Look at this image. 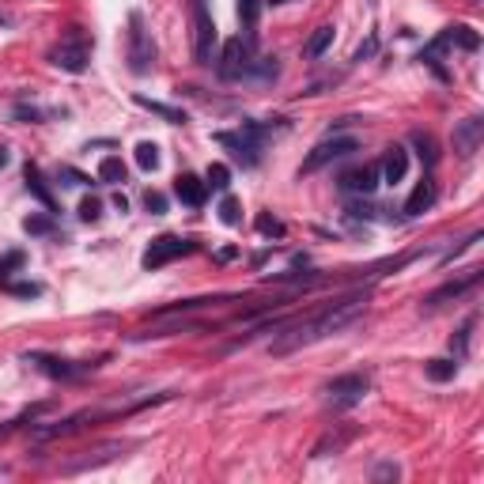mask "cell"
Returning <instances> with one entry per match:
<instances>
[{
  "label": "cell",
  "mask_w": 484,
  "mask_h": 484,
  "mask_svg": "<svg viewBox=\"0 0 484 484\" xmlns=\"http://www.w3.org/2000/svg\"><path fill=\"white\" fill-rule=\"evenodd\" d=\"M174 193H178V201L190 204V208H201V204L208 201V185L197 178V174H190V171L174 178Z\"/></svg>",
  "instance_id": "e0dca14e"
},
{
  "label": "cell",
  "mask_w": 484,
  "mask_h": 484,
  "mask_svg": "<svg viewBox=\"0 0 484 484\" xmlns=\"http://www.w3.org/2000/svg\"><path fill=\"white\" fill-rule=\"evenodd\" d=\"M254 227H258V231H261V235H265V238H284V235H288V227H284L277 216H269V212H261Z\"/></svg>",
  "instance_id": "f546056e"
},
{
  "label": "cell",
  "mask_w": 484,
  "mask_h": 484,
  "mask_svg": "<svg viewBox=\"0 0 484 484\" xmlns=\"http://www.w3.org/2000/svg\"><path fill=\"white\" fill-rule=\"evenodd\" d=\"M61 178H69V185H87V182H91V178H87V174L72 171V167H61Z\"/></svg>",
  "instance_id": "ab89813d"
},
{
  "label": "cell",
  "mask_w": 484,
  "mask_h": 484,
  "mask_svg": "<svg viewBox=\"0 0 484 484\" xmlns=\"http://www.w3.org/2000/svg\"><path fill=\"white\" fill-rule=\"evenodd\" d=\"M144 208H148L151 216H163V212H167V197H163L159 190H148L144 193Z\"/></svg>",
  "instance_id": "d590c367"
},
{
  "label": "cell",
  "mask_w": 484,
  "mask_h": 484,
  "mask_svg": "<svg viewBox=\"0 0 484 484\" xmlns=\"http://www.w3.org/2000/svg\"><path fill=\"white\" fill-rule=\"evenodd\" d=\"M27 363H35L50 379H76V375L95 367V363H72V359H57V356H42V352H27Z\"/></svg>",
  "instance_id": "30bf717a"
},
{
  "label": "cell",
  "mask_w": 484,
  "mask_h": 484,
  "mask_svg": "<svg viewBox=\"0 0 484 484\" xmlns=\"http://www.w3.org/2000/svg\"><path fill=\"white\" fill-rule=\"evenodd\" d=\"M329 42H333V27L325 23V27H318L314 35L306 38V50L303 53H306V57H322V53L329 50Z\"/></svg>",
  "instance_id": "4316f807"
},
{
  "label": "cell",
  "mask_w": 484,
  "mask_h": 484,
  "mask_svg": "<svg viewBox=\"0 0 484 484\" xmlns=\"http://www.w3.org/2000/svg\"><path fill=\"white\" fill-rule=\"evenodd\" d=\"M435 197H439V185H435L432 174H424V178L416 182V190L409 193V201H405V216H420V212H427V208L435 204Z\"/></svg>",
  "instance_id": "2e32d148"
},
{
  "label": "cell",
  "mask_w": 484,
  "mask_h": 484,
  "mask_svg": "<svg viewBox=\"0 0 484 484\" xmlns=\"http://www.w3.org/2000/svg\"><path fill=\"white\" fill-rule=\"evenodd\" d=\"M4 473H8V469H4V466H0V477H4Z\"/></svg>",
  "instance_id": "f6af8a7d"
},
{
  "label": "cell",
  "mask_w": 484,
  "mask_h": 484,
  "mask_svg": "<svg viewBox=\"0 0 484 484\" xmlns=\"http://www.w3.org/2000/svg\"><path fill=\"white\" fill-rule=\"evenodd\" d=\"M190 250H193V242H190V238H178V235H159V238H151V246L144 250L140 265H144L148 272H151V269H163V265H171L174 258L190 254Z\"/></svg>",
  "instance_id": "ba28073f"
},
{
  "label": "cell",
  "mask_w": 484,
  "mask_h": 484,
  "mask_svg": "<svg viewBox=\"0 0 484 484\" xmlns=\"http://www.w3.org/2000/svg\"><path fill=\"white\" fill-rule=\"evenodd\" d=\"M216 144L231 148V156L242 159L246 167H254V163H258V151H261L258 140H250L246 133H242V129H238V133H216Z\"/></svg>",
  "instance_id": "4fadbf2b"
},
{
  "label": "cell",
  "mask_w": 484,
  "mask_h": 484,
  "mask_svg": "<svg viewBox=\"0 0 484 484\" xmlns=\"http://www.w3.org/2000/svg\"><path fill=\"white\" fill-rule=\"evenodd\" d=\"M125 174H129V167L121 163V156H106L103 163H98V182L117 185V182H125Z\"/></svg>",
  "instance_id": "603a6c76"
},
{
  "label": "cell",
  "mask_w": 484,
  "mask_h": 484,
  "mask_svg": "<svg viewBox=\"0 0 484 484\" xmlns=\"http://www.w3.org/2000/svg\"><path fill=\"white\" fill-rule=\"evenodd\" d=\"M16 117H19V121H42V110H35V106H16Z\"/></svg>",
  "instance_id": "60d3db41"
},
{
  "label": "cell",
  "mask_w": 484,
  "mask_h": 484,
  "mask_svg": "<svg viewBox=\"0 0 484 484\" xmlns=\"http://www.w3.org/2000/svg\"><path fill=\"white\" fill-rule=\"evenodd\" d=\"M401 477V469L393 466V461H382V466L375 469V480H398Z\"/></svg>",
  "instance_id": "f35d334b"
},
{
  "label": "cell",
  "mask_w": 484,
  "mask_h": 484,
  "mask_svg": "<svg viewBox=\"0 0 484 484\" xmlns=\"http://www.w3.org/2000/svg\"><path fill=\"white\" fill-rule=\"evenodd\" d=\"M424 375L432 382H450L458 375V359H427L424 363Z\"/></svg>",
  "instance_id": "d4e9b609"
},
{
  "label": "cell",
  "mask_w": 484,
  "mask_h": 484,
  "mask_svg": "<svg viewBox=\"0 0 484 484\" xmlns=\"http://www.w3.org/2000/svg\"><path fill=\"white\" fill-rule=\"evenodd\" d=\"M133 103H137V106H144V110H151V114L163 117V121H171V125H185V110H178V106L156 103V98H148V95H133Z\"/></svg>",
  "instance_id": "ffe728a7"
},
{
  "label": "cell",
  "mask_w": 484,
  "mask_h": 484,
  "mask_svg": "<svg viewBox=\"0 0 484 484\" xmlns=\"http://www.w3.org/2000/svg\"><path fill=\"white\" fill-rule=\"evenodd\" d=\"M413 148H416V156L424 159L427 171H432L435 163H439V144H435L432 133H420V129H416V133H413Z\"/></svg>",
  "instance_id": "7402d4cb"
},
{
  "label": "cell",
  "mask_w": 484,
  "mask_h": 484,
  "mask_svg": "<svg viewBox=\"0 0 484 484\" xmlns=\"http://www.w3.org/2000/svg\"><path fill=\"white\" fill-rule=\"evenodd\" d=\"M345 212H348V219H375V216H379V208L371 204L367 197H356V201H348Z\"/></svg>",
  "instance_id": "1f68e13d"
},
{
  "label": "cell",
  "mask_w": 484,
  "mask_h": 484,
  "mask_svg": "<svg viewBox=\"0 0 484 484\" xmlns=\"http://www.w3.org/2000/svg\"><path fill=\"white\" fill-rule=\"evenodd\" d=\"M277 72H280V64H277V57H258V61H250V69H246V76H254V80H277Z\"/></svg>",
  "instance_id": "83f0119b"
},
{
  "label": "cell",
  "mask_w": 484,
  "mask_h": 484,
  "mask_svg": "<svg viewBox=\"0 0 484 484\" xmlns=\"http://www.w3.org/2000/svg\"><path fill=\"white\" fill-rule=\"evenodd\" d=\"M204 185H212V190L224 193L227 185H231V167H227V163H212V167H208V178H204Z\"/></svg>",
  "instance_id": "4dcf8cb0"
},
{
  "label": "cell",
  "mask_w": 484,
  "mask_h": 484,
  "mask_svg": "<svg viewBox=\"0 0 484 484\" xmlns=\"http://www.w3.org/2000/svg\"><path fill=\"white\" fill-rule=\"evenodd\" d=\"M379 182H382L379 163H367V167L348 171L345 178H340V190H345V193H356V197H371V193L379 190Z\"/></svg>",
  "instance_id": "8fae6325"
},
{
  "label": "cell",
  "mask_w": 484,
  "mask_h": 484,
  "mask_svg": "<svg viewBox=\"0 0 484 484\" xmlns=\"http://www.w3.org/2000/svg\"><path fill=\"white\" fill-rule=\"evenodd\" d=\"M367 375H340V379H333L325 386V393H329V409L333 413H345V409H352V405H359L363 398H367Z\"/></svg>",
  "instance_id": "8992f818"
},
{
  "label": "cell",
  "mask_w": 484,
  "mask_h": 484,
  "mask_svg": "<svg viewBox=\"0 0 484 484\" xmlns=\"http://www.w3.org/2000/svg\"><path fill=\"white\" fill-rule=\"evenodd\" d=\"M114 208H117V212H129V201L121 193H114Z\"/></svg>",
  "instance_id": "b9f144b4"
},
{
  "label": "cell",
  "mask_w": 484,
  "mask_h": 484,
  "mask_svg": "<svg viewBox=\"0 0 484 484\" xmlns=\"http://www.w3.org/2000/svg\"><path fill=\"white\" fill-rule=\"evenodd\" d=\"M477 284H480V269H469L461 280H446L443 288H435L424 303H427V306H439V303H446V299H458V295H466L469 288H477Z\"/></svg>",
  "instance_id": "9a60e30c"
},
{
  "label": "cell",
  "mask_w": 484,
  "mask_h": 484,
  "mask_svg": "<svg viewBox=\"0 0 484 484\" xmlns=\"http://www.w3.org/2000/svg\"><path fill=\"white\" fill-rule=\"evenodd\" d=\"M363 314H367V292H352L337 303H325L322 311L303 318V322L280 325V333L269 348H272V356H288V352H299L306 345H314V340H325V337L340 333V329H348L352 322H359Z\"/></svg>",
  "instance_id": "6da1fadb"
},
{
  "label": "cell",
  "mask_w": 484,
  "mask_h": 484,
  "mask_svg": "<svg viewBox=\"0 0 484 484\" xmlns=\"http://www.w3.org/2000/svg\"><path fill=\"white\" fill-rule=\"evenodd\" d=\"M8 292H12V295H19V299H35V295H42V284L19 280V284H8Z\"/></svg>",
  "instance_id": "8d00e7d4"
},
{
  "label": "cell",
  "mask_w": 484,
  "mask_h": 484,
  "mask_svg": "<svg viewBox=\"0 0 484 484\" xmlns=\"http://www.w3.org/2000/svg\"><path fill=\"white\" fill-rule=\"evenodd\" d=\"M480 140H484V117H466V121L454 129V151H458L461 159L477 156Z\"/></svg>",
  "instance_id": "7c38bea8"
},
{
  "label": "cell",
  "mask_w": 484,
  "mask_h": 484,
  "mask_svg": "<svg viewBox=\"0 0 484 484\" xmlns=\"http://www.w3.org/2000/svg\"><path fill=\"white\" fill-rule=\"evenodd\" d=\"M137 167L140 171H156L159 167V144H151V140H140V144H137Z\"/></svg>",
  "instance_id": "f1b7e54d"
},
{
  "label": "cell",
  "mask_w": 484,
  "mask_h": 484,
  "mask_svg": "<svg viewBox=\"0 0 484 484\" xmlns=\"http://www.w3.org/2000/svg\"><path fill=\"white\" fill-rule=\"evenodd\" d=\"M212 46H216V23L208 12V0H193V57L197 64H212Z\"/></svg>",
  "instance_id": "5b68a950"
},
{
  "label": "cell",
  "mask_w": 484,
  "mask_h": 484,
  "mask_svg": "<svg viewBox=\"0 0 484 484\" xmlns=\"http://www.w3.org/2000/svg\"><path fill=\"white\" fill-rule=\"evenodd\" d=\"M50 61L57 64L61 72L80 76V72H87V61H91V46H87V38L72 35V38H64L61 46H53V50H50Z\"/></svg>",
  "instance_id": "52a82bcc"
},
{
  "label": "cell",
  "mask_w": 484,
  "mask_h": 484,
  "mask_svg": "<svg viewBox=\"0 0 484 484\" xmlns=\"http://www.w3.org/2000/svg\"><path fill=\"white\" fill-rule=\"evenodd\" d=\"M219 219H224L227 227H235L238 219H242V208H238L235 197H224V201H219Z\"/></svg>",
  "instance_id": "d6a6232c"
},
{
  "label": "cell",
  "mask_w": 484,
  "mask_h": 484,
  "mask_svg": "<svg viewBox=\"0 0 484 484\" xmlns=\"http://www.w3.org/2000/svg\"><path fill=\"white\" fill-rule=\"evenodd\" d=\"M250 61H254V38H246V35L227 38L224 42V57H219V64H216L219 80H242L246 69H250Z\"/></svg>",
  "instance_id": "3957f363"
},
{
  "label": "cell",
  "mask_w": 484,
  "mask_h": 484,
  "mask_svg": "<svg viewBox=\"0 0 484 484\" xmlns=\"http://www.w3.org/2000/svg\"><path fill=\"white\" fill-rule=\"evenodd\" d=\"M356 148H359V140H356V137H333V133H329L325 140H318V144L311 148V156L303 159L299 174H314V171H322V167H329L333 159L352 156Z\"/></svg>",
  "instance_id": "277c9868"
},
{
  "label": "cell",
  "mask_w": 484,
  "mask_h": 484,
  "mask_svg": "<svg viewBox=\"0 0 484 484\" xmlns=\"http://www.w3.org/2000/svg\"><path fill=\"white\" fill-rule=\"evenodd\" d=\"M98 216H103V201H98V197H83L80 201V219L83 224H98Z\"/></svg>",
  "instance_id": "836d02e7"
},
{
  "label": "cell",
  "mask_w": 484,
  "mask_h": 484,
  "mask_svg": "<svg viewBox=\"0 0 484 484\" xmlns=\"http://www.w3.org/2000/svg\"><path fill=\"white\" fill-rule=\"evenodd\" d=\"M473 325H477V314H469L466 322L458 325V333L450 337V352H454V359H461L469 352V340H473Z\"/></svg>",
  "instance_id": "cb8c5ba5"
},
{
  "label": "cell",
  "mask_w": 484,
  "mask_h": 484,
  "mask_svg": "<svg viewBox=\"0 0 484 484\" xmlns=\"http://www.w3.org/2000/svg\"><path fill=\"white\" fill-rule=\"evenodd\" d=\"M23 178H27V190H30V197H38V201L46 204V212H50V216L57 212V201H53L50 185H46V178H42V171L35 167V163H27V167H23Z\"/></svg>",
  "instance_id": "d6986e66"
},
{
  "label": "cell",
  "mask_w": 484,
  "mask_h": 484,
  "mask_svg": "<svg viewBox=\"0 0 484 484\" xmlns=\"http://www.w3.org/2000/svg\"><path fill=\"white\" fill-rule=\"evenodd\" d=\"M379 171H382V182H390V185L405 182V174H409V151H405L401 144H390L382 163H379Z\"/></svg>",
  "instance_id": "5bb4252c"
},
{
  "label": "cell",
  "mask_w": 484,
  "mask_h": 484,
  "mask_svg": "<svg viewBox=\"0 0 484 484\" xmlns=\"http://www.w3.org/2000/svg\"><path fill=\"white\" fill-rule=\"evenodd\" d=\"M129 443H98L91 450H80L76 458L61 461V473H83V469H98V466H110L117 454H125Z\"/></svg>",
  "instance_id": "9c48e42d"
},
{
  "label": "cell",
  "mask_w": 484,
  "mask_h": 484,
  "mask_svg": "<svg viewBox=\"0 0 484 484\" xmlns=\"http://www.w3.org/2000/svg\"><path fill=\"white\" fill-rule=\"evenodd\" d=\"M375 53H379V38L371 35L367 42H359V50H356V57H352V61H367V57H375Z\"/></svg>",
  "instance_id": "74e56055"
},
{
  "label": "cell",
  "mask_w": 484,
  "mask_h": 484,
  "mask_svg": "<svg viewBox=\"0 0 484 484\" xmlns=\"http://www.w3.org/2000/svg\"><path fill=\"white\" fill-rule=\"evenodd\" d=\"M352 435H356V427L352 424H345V427H329V432L318 439L314 443V450H311V458H325V454H340L348 443H352Z\"/></svg>",
  "instance_id": "ac0fdd59"
},
{
  "label": "cell",
  "mask_w": 484,
  "mask_h": 484,
  "mask_svg": "<svg viewBox=\"0 0 484 484\" xmlns=\"http://www.w3.org/2000/svg\"><path fill=\"white\" fill-rule=\"evenodd\" d=\"M8 159H12V156H8V151H4V148H0V171H4V167H8Z\"/></svg>",
  "instance_id": "7bdbcfd3"
},
{
  "label": "cell",
  "mask_w": 484,
  "mask_h": 484,
  "mask_svg": "<svg viewBox=\"0 0 484 484\" xmlns=\"http://www.w3.org/2000/svg\"><path fill=\"white\" fill-rule=\"evenodd\" d=\"M23 231H27V235H50V231H53V216H27L23 219Z\"/></svg>",
  "instance_id": "e575fe53"
},
{
  "label": "cell",
  "mask_w": 484,
  "mask_h": 484,
  "mask_svg": "<svg viewBox=\"0 0 484 484\" xmlns=\"http://www.w3.org/2000/svg\"><path fill=\"white\" fill-rule=\"evenodd\" d=\"M258 19H261V0H238V23L246 30V38H254Z\"/></svg>",
  "instance_id": "484cf974"
},
{
  "label": "cell",
  "mask_w": 484,
  "mask_h": 484,
  "mask_svg": "<svg viewBox=\"0 0 484 484\" xmlns=\"http://www.w3.org/2000/svg\"><path fill=\"white\" fill-rule=\"evenodd\" d=\"M446 35V42L450 46H458V50H466V53H477L480 50V35L473 27H466V23H454V27H446L443 30Z\"/></svg>",
  "instance_id": "44dd1931"
},
{
  "label": "cell",
  "mask_w": 484,
  "mask_h": 484,
  "mask_svg": "<svg viewBox=\"0 0 484 484\" xmlns=\"http://www.w3.org/2000/svg\"><path fill=\"white\" fill-rule=\"evenodd\" d=\"M125 61H129V72H133V76H148L151 64H156V42H151L148 27H144V16H140V12L129 16V50H125Z\"/></svg>",
  "instance_id": "7a4b0ae2"
},
{
  "label": "cell",
  "mask_w": 484,
  "mask_h": 484,
  "mask_svg": "<svg viewBox=\"0 0 484 484\" xmlns=\"http://www.w3.org/2000/svg\"><path fill=\"white\" fill-rule=\"evenodd\" d=\"M272 4H288V0H272Z\"/></svg>",
  "instance_id": "ee69618b"
}]
</instances>
